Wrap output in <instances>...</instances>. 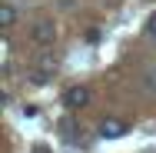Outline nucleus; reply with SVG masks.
<instances>
[{"mask_svg":"<svg viewBox=\"0 0 156 153\" xmlns=\"http://www.w3.org/2000/svg\"><path fill=\"white\" fill-rule=\"evenodd\" d=\"M53 73H57V60H53L50 53H40V57L27 67V83H30V87H47V83L53 80Z\"/></svg>","mask_w":156,"mask_h":153,"instance_id":"f257e3e1","label":"nucleus"},{"mask_svg":"<svg viewBox=\"0 0 156 153\" xmlns=\"http://www.w3.org/2000/svg\"><path fill=\"white\" fill-rule=\"evenodd\" d=\"M30 40L37 47H53V40H57V24L50 20V17H43V20H37L30 27Z\"/></svg>","mask_w":156,"mask_h":153,"instance_id":"f03ea898","label":"nucleus"},{"mask_svg":"<svg viewBox=\"0 0 156 153\" xmlns=\"http://www.w3.org/2000/svg\"><path fill=\"white\" fill-rule=\"evenodd\" d=\"M126 130H129V126H126L120 117H103V120H100V126H96L100 140H120Z\"/></svg>","mask_w":156,"mask_h":153,"instance_id":"7ed1b4c3","label":"nucleus"},{"mask_svg":"<svg viewBox=\"0 0 156 153\" xmlns=\"http://www.w3.org/2000/svg\"><path fill=\"white\" fill-rule=\"evenodd\" d=\"M63 103H66V110H83L90 103V90L76 83V87H70V90L63 93Z\"/></svg>","mask_w":156,"mask_h":153,"instance_id":"20e7f679","label":"nucleus"},{"mask_svg":"<svg viewBox=\"0 0 156 153\" xmlns=\"http://www.w3.org/2000/svg\"><path fill=\"white\" fill-rule=\"evenodd\" d=\"M17 24V7L13 3H3L0 7V27H13Z\"/></svg>","mask_w":156,"mask_h":153,"instance_id":"39448f33","label":"nucleus"},{"mask_svg":"<svg viewBox=\"0 0 156 153\" xmlns=\"http://www.w3.org/2000/svg\"><path fill=\"white\" fill-rule=\"evenodd\" d=\"M143 87H146V93L156 97V67H150V70L143 73Z\"/></svg>","mask_w":156,"mask_h":153,"instance_id":"423d86ee","label":"nucleus"},{"mask_svg":"<svg viewBox=\"0 0 156 153\" xmlns=\"http://www.w3.org/2000/svg\"><path fill=\"white\" fill-rule=\"evenodd\" d=\"M146 37H150V40H156V13L146 20Z\"/></svg>","mask_w":156,"mask_h":153,"instance_id":"0eeeda50","label":"nucleus"},{"mask_svg":"<svg viewBox=\"0 0 156 153\" xmlns=\"http://www.w3.org/2000/svg\"><path fill=\"white\" fill-rule=\"evenodd\" d=\"M30 153H47V147H33V150Z\"/></svg>","mask_w":156,"mask_h":153,"instance_id":"6e6552de","label":"nucleus"}]
</instances>
